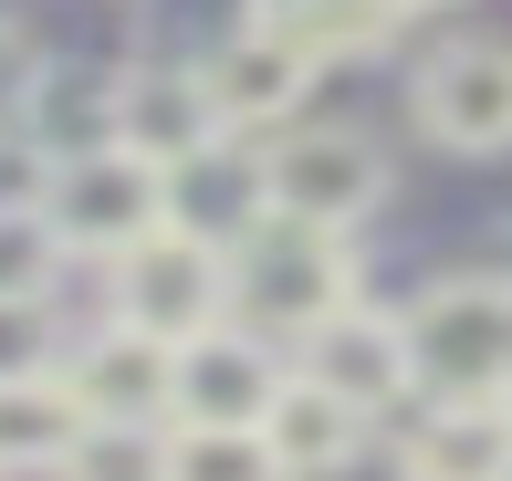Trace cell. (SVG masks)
<instances>
[{
	"label": "cell",
	"instance_id": "6da1fadb",
	"mask_svg": "<svg viewBox=\"0 0 512 481\" xmlns=\"http://www.w3.org/2000/svg\"><path fill=\"white\" fill-rule=\"evenodd\" d=\"M366 304L356 293V231H314V220H283L262 210L241 241H230V325H251L272 346V335H304L324 325V314Z\"/></svg>",
	"mask_w": 512,
	"mask_h": 481
},
{
	"label": "cell",
	"instance_id": "7a4b0ae2",
	"mask_svg": "<svg viewBox=\"0 0 512 481\" xmlns=\"http://www.w3.org/2000/svg\"><path fill=\"white\" fill-rule=\"evenodd\" d=\"M418 398H481L512 408V272H450L398 314Z\"/></svg>",
	"mask_w": 512,
	"mask_h": 481
},
{
	"label": "cell",
	"instance_id": "3957f363",
	"mask_svg": "<svg viewBox=\"0 0 512 481\" xmlns=\"http://www.w3.org/2000/svg\"><path fill=\"white\" fill-rule=\"evenodd\" d=\"M105 283H115L105 325H136V335H157V346H189V335L230 325V251L199 241V231H178V220L147 231L136 251H115Z\"/></svg>",
	"mask_w": 512,
	"mask_h": 481
},
{
	"label": "cell",
	"instance_id": "277c9868",
	"mask_svg": "<svg viewBox=\"0 0 512 481\" xmlns=\"http://www.w3.org/2000/svg\"><path fill=\"white\" fill-rule=\"evenodd\" d=\"M262 199L283 220H314V231H356L366 210L387 199V157L366 126H304L262 136Z\"/></svg>",
	"mask_w": 512,
	"mask_h": 481
},
{
	"label": "cell",
	"instance_id": "5b68a950",
	"mask_svg": "<svg viewBox=\"0 0 512 481\" xmlns=\"http://www.w3.org/2000/svg\"><path fill=\"white\" fill-rule=\"evenodd\" d=\"M42 231L63 251H84V262H115V251H136L147 231H168V168H147L126 147L63 157L53 189H42Z\"/></svg>",
	"mask_w": 512,
	"mask_h": 481
},
{
	"label": "cell",
	"instance_id": "8992f818",
	"mask_svg": "<svg viewBox=\"0 0 512 481\" xmlns=\"http://www.w3.org/2000/svg\"><path fill=\"white\" fill-rule=\"evenodd\" d=\"M314 74H324V63L283 32V21H262V11L199 53V84H209V116H220V136H283L293 116H304Z\"/></svg>",
	"mask_w": 512,
	"mask_h": 481
},
{
	"label": "cell",
	"instance_id": "52a82bcc",
	"mask_svg": "<svg viewBox=\"0 0 512 481\" xmlns=\"http://www.w3.org/2000/svg\"><path fill=\"white\" fill-rule=\"evenodd\" d=\"M408 116L450 157H502L512 147V42H492V32L439 42L418 63V84H408Z\"/></svg>",
	"mask_w": 512,
	"mask_h": 481
},
{
	"label": "cell",
	"instance_id": "ba28073f",
	"mask_svg": "<svg viewBox=\"0 0 512 481\" xmlns=\"http://www.w3.org/2000/svg\"><path fill=\"white\" fill-rule=\"evenodd\" d=\"M272 398H283V356L251 325H209L168 356V429H262Z\"/></svg>",
	"mask_w": 512,
	"mask_h": 481
},
{
	"label": "cell",
	"instance_id": "9c48e42d",
	"mask_svg": "<svg viewBox=\"0 0 512 481\" xmlns=\"http://www.w3.org/2000/svg\"><path fill=\"white\" fill-rule=\"evenodd\" d=\"M293 377L335 387L356 419H387V408H408V398H418V377H408V335H398V314H377V304L324 314L304 346H293Z\"/></svg>",
	"mask_w": 512,
	"mask_h": 481
},
{
	"label": "cell",
	"instance_id": "30bf717a",
	"mask_svg": "<svg viewBox=\"0 0 512 481\" xmlns=\"http://www.w3.org/2000/svg\"><path fill=\"white\" fill-rule=\"evenodd\" d=\"M168 356L178 346H157L136 325H95L74 346V366H63L84 429H168Z\"/></svg>",
	"mask_w": 512,
	"mask_h": 481
},
{
	"label": "cell",
	"instance_id": "8fae6325",
	"mask_svg": "<svg viewBox=\"0 0 512 481\" xmlns=\"http://www.w3.org/2000/svg\"><path fill=\"white\" fill-rule=\"evenodd\" d=\"M115 147L147 157V168H189L199 147H220L199 63H126L115 74Z\"/></svg>",
	"mask_w": 512,
	"mask_h": 481
},
{
	"label": "cell",
	"instance_id": "7c38bea8",
	"mask_svg": "<svg viewBox=\"0 0 512 481\" xmlns=\"http://www.w3.org/2000/svg\"><path fill=\"white\" fill-rule=\"evenodd\" d=\"M398 471H408V481H512V408H481V398H408Z\"/></svg>",
	"mask_w": 512,
	"mask_h": 481
},
{
	"label": "cell",
	"instance_id": "4fadbf2b",
	"mask_svg": "<svg viewBox=\"0 0 512 481\" xmlns=\"http://www.w3.org/2000/svg\"><path fill=\"white\" fill-rule=\"evenodd\" d=\"M11 126L32 136L53 168H63V157H95V147H115V74H105V63H42V74L21 84Z\"/></svg>",
	"mask_w": 512,
	"mask_h": 481
},
{
	"label": "cell",
	"instance_id": "5bb4252c",
	"mask_svg": "<svg viewBox=\"0 0 512 481\" xmlns=\"http://www.w3.org/2000/svg\"><path fill=\"white\" fill-rule=\"evenodd\" d=\"M262 210H272V199H262V136H251V147L220 136V147H199L189 168H168V220L199 231V241H220V251L241 241Z\"/></svg>",
	"mask_w": 512,
	"mask_h": 481
},
{
	"label": "cell",
	"instance_id": "9a60e30c",
	"mask_svg": "<svg viewBox=\"0 0 512 481\" xmlns=\"http://www.w3.org/2000/svg\"><path fill=\"white\" fill-rule=\"evenodd\" d=\"M366 429H377V419H356L335 387L293 377V366H283V398L262 408V450L283 461V481H324V471H345V461L366 450Z\"/></svg>",
	"mask_w": 512,
	"mask_h": 481
},
{
	"label": "cell",
	"instance_id": "2e32d148",
	"mask_svg": "<svg viewBox=\"0 0 512 481\" xmlns=\"http://www.w3.org/2000/svg\"><path fill=\"white\" fill-rule=\"evenodd\" d=\"M84 450V408L74 387L53 377H11L0 387V471H32V481H63V461Z\"/></svg>",
	"mask_w": 512,
	"mask_h": 481
},
{
	"label": "cell",
	"instance_id": "e0dca14e",
	"mask_svg": "<svg viewBox=\"0 0 512 481\" xmlns=\"http://www.w3.org/2000/svg\"><path fill=\"white\" fill-rule=\"evenodd\" d=\"M168 481H283L262 429H168Z\"/></svg>",
	"mask_w": 512,
	"mask_h": 481
},
{
	"label": "cell",
	"instance_id": "ac0fdd59",
	"mask_svg": "<svg viewBox=\"0 0 512 481\" xmlns=\"http://www.w3.org/2000/svg\"><path fill=\"white\" fill-rule=\"evenodd\" d=\"M63 272V241L42 231V210H0V304H42Z\"/></svg>",
	"mask_w": 512,
	"mask_h": 481
},
{
	"label": "cell",
	"instance_id": "d6986e66",
	"mask_svg": "<svg viewBox=\"0 0 512 481\" xmlns=\"http://www.w3.org/2000/svg\"><path fill=\"white\" fill-rule=\"evenodd\" d=\"M63 481H168V429H84Z\"/></svg>",
	"mask_w": 512,
	"mask_h": 481
},
{
	"label": "cell",
	"instance_id": "ffe728a7",
	"mask_svg": "<svg viewBox=\"0 0 512 481\" xmlns=\"http://www.w3.org/2000/svg\"><path fill=\"white\" fill-rule=\"evenodd\" d=\"M53 377V304H0V387Z\"/></svg>",
	"mask_w": 512,
	"mask_h": 481
},
{
	"label": "cell",
	"instance_id": "44dd1931",
	"mask_svg": "<svg viewBox=\"0 0 512 481\" xmlns=\"http://www.w3.org/2000/svg\"><path fill=\"white\" fill-rule=\"evenodd\" d=\"M42 189H53V157L21 126H0V210H42Z\"/></svg>",
	"mask_w": 512,
	"mask_h": 481
},
{
	"label": "cell",
	"instance_id": "7402d4cb",
	"mask_svg": "<svg viewBox=\"0 0 512 481\" xmlns=\"http://www.w3.org/2000/svg\"><path fill=\"white\" fill-rule=\"evenodd\" d=\"M387 11H398V21H408V11H450V0H387Z\"/></svg>",
	"mask_w": 512,
	"mask_h": 481
}]
</instances>
